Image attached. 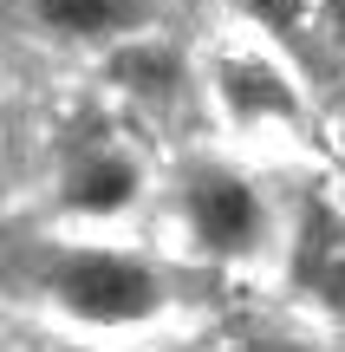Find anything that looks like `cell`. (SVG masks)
I'll use <instances>...</instances> for the list:
<instances>
[{
    "label": "cell",
    "mask_w": 345,
    "mask_h": 352,
    "mask_svg": "<svg viewBox=\"0 0 345 352\" xmlns=\"http://www.w3.org/2000/svg\"><path fill=\"white\" fill-rule=\"evenodd\" d=\"M241 7L254 13L274 39H300L307 33V0H241Z\"/></svg>",
    "instance_id": "10"
},
{
    "label": "cell",
    "mask_w": 345,
    "mask_h": 352,
    "mask_svg": "<svg viewBox=\"0 0 345 352\" xmlns=\"http://www.w3.org/2000/svg\"><path fill=\"white\" fill-rule=\"evenodd\" d=\"M20 13L52 46H78V52H91V59H104V52L156 33V20H163L156 0H20Z\"/></svg>",
    "instance_id": "6"
},
{
    "label": "cell",
    "mask_w": 345,
    "mask_h": 352,
    "mask_svg": "<svg viewBox=\"0 0 345 352\" xmlns=\"http://www.w3.org/2000/svg\"><path fill=\"white\" fill-rule=\"evenodd\" d=\"M98 72L150 118H169L189 98V59H182V46H169L163 33H143V39H130V46L104 52Z\"/></svg>",
    "instance_id": "7"
},
{
    "label": "cell",
    "mask_w": 345,
    "mask_h": 352,
    "mask_svg": "<svg viewBox=\"0 0 345 352\" xmlns=\"http://www.w3.org/2000/svg\"><path fill=\"white\" fill-rule=\"evenodd\" d=\"M209 352H313V346L300 333H287V327H241L228 340H215Z\"/></svg>",
    "instance_id": "9"
},
{
    "label": "cell",
    "mask_w": 345,
    "mask_h": 352,
    "mask_svg": "<svg viewBox=\"0 0 345 352\" xmlns=\"http://www.w3.org/2000/svg\"><path fill=\"white\" fill-rule=\"evenodd\" d=\"M0 294L72 340H176L189 314L222 300V280L182 254L124 248L104 235H13L0 248Z\"/></svg>",
    "instance_id": "1"
},
{
    "label": "cell",
    "mask_w": 345,
    "mask_h": 352,
    "mask_svg": "<svg viewBox=\"0 0 345 352\" xmlns=\"http://www.w3.org/2000/svg\"><path fill=\"white\" fill-rule=\"evenodd\" d=\"M46 209L65 228H111L124 215H137L150 202L156 176L150 157L124 138L117 124H78L72 138L52 151V176H46Z\"/></svg>",
    "instance_id": "3"
},
{
    "label": "cell",
    "mask_w": 345,
    "mask_h": 352,
    "mask_svg": "<svg viewBox=\"0 0 345 352\" xmlns=\"http://www.w3.org/2000/svg\"><path fill=\"white\" fill-rule=\"evenodd\" d=\"M163 196H169V222H176L182 261H195L202 274L228 280L241 267L281 261L287 215L248 164H235L222 151H189V157H176Z\"/></svg>",
    "instance_id": "2"
},
{
    "label": "cell",
    "mask_w": 345,
    "mask_h": 352,
    "mask_svg": "<svg viewBox=\"0 0 345 352\" xmlns=\"http://www.w3.org/2000/svg\"><path fill=\"white\" fill-rule=\"evenodd\" d=\"M281 274L307 314L326 327H345V209L326 189H300L281 241Z\"/></svg>",
    "instance_id": "5"
},
{
    "label": "cell",
    "mask_w": 345,
    "mask_h": 352,
    "mask_svg": "<svg viewBox=\"0 0 345 352\" xmlns=\"http://www.w3.org/2000/svg\"><path fill=\"white\" fill-rule=\"evenodd\" d=\"M339 138H345V124H339Z\"/></svg>",
    "instance_id": "11"
},
{
    "label": "cell",
    "mask_w": 345,
    "mask_h": 352,
    "mask_svg": "<svg viewBox=\"0 0 345 352\" xmlns=\"http://www.w3.org/2000/svg\"><path fill=\"white\" fill-rule=\"evenodd\" d=\"M215 340H72V333H33L26 352H209Z\"/></svg>",
    "instance_id": "8"
},
{
    "label": "cell",
    "mask_w": 345,
    "mask_h": 352,
    "mask_svg": "<svg viewBox=\"0 0 345 352\" xmlns=\"http://www.w3.org/2000/svg\"><path fill=\"white\" fill-rule=\"evenodd\" d=\"M202 91L235 138H300L313 124L300 72L267 46H222L202 72Z\"/></svg>",
    "instance_id": "4"
}]
</instances>
